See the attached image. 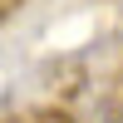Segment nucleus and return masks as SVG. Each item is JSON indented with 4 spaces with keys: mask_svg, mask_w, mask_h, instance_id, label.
<instances>
[{
    "mask_svg": "<svg viewBox=\"0 0 123 123\" xmlns=\"http://www.w3.org/2000/svg\"><path fill=\"white\" fill-rule=\"evenodd\" d=\"M30 123H69V118H59V113H54V118H30Z\"/></svg>",
    "mask_w": 123,
    "mask_h": 123,
    "instance_id": "nucleus-1",
    "label": "nucleus"
}]
</instances>
